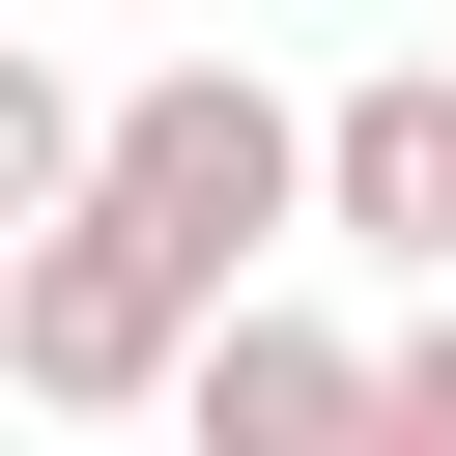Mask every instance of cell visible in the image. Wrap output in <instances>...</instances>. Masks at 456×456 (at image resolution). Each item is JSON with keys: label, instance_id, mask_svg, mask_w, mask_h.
I'll return each instance as SVG.
<instances>
[{"label": "cell", "instance_id": "6da1fadb", "mask_svg": "<svg viewBox=\"0 0 456 456\" xmlns=\"http://www.w3.org/2000/svg\"><path fill=\"white\" fill-rule=\"evenodd\" d=\"M86 200L171 256V285H256L285 228H314V114L256 86V57H171V86H86Z\"/></svg>", "mask_w": 456, "mask_h": 456}, {"label": "cell", "instance_id": "7a4b0ae2", "mask_svg": "<svg viewBox=\"0 0 456 456\" xmlns=\"http://www.w3.org/2000/svg\"><path fill=\"white\" fill-rule=\"evenodd\" d=\"M171 342H200V285H171L114 200H28V228H0V399L142 428V399H171Z\"/></svg>", "mask_w": 456, "mask_h": 456}, {"label": "cell", "instance_id": "3957f363", "mask_svg": "<svg viewBox=\"0 0 456 456\" xmlns=\"http://www.w3.org/2000/svg\"><path fill=\"white\" fill-rule=\"evenodd\" d=\"M314 228H342V256H399V285H456V57H399V86H342V114H314Z\"/></svg>", "mask_w": 456, "mask_h": 456}, {"label": "cell", "instance_id": "277c9868", "mask_svg": "<svg viewBox=\"0 0 456 456\" xmlns=\"http://www.w3.org/2000/svg\"><path fill=\"white\" fill-rule=\"evenodd\" d=\"M171 399H200V428H256V456H314V428H370V342H342V314H256V285H200Z\"/></svg>", "mask_w": 456, "mask_h": 456}, {"label": "cell", "instance_id": "5b68a950", "mask_svg": "<svg viewBox=\"0 0 456 456\" xmlns=\"http://www.w3.org/2000/svg\"><path fill=\"white\" fill-rule=\"evenodd\" d=\"M28 200H86V86H57V57L0 28V228H28Z\"/></svg>", "mask_w": 456, "mask_h": 456}, {"label": "cell", "instance_id": "8992f818", "mask_svg": "<svg viewBox=\"0 0 456 456\" xmlns=\"http://www.w3.org/2000/svg\"><path fill=\"white\" fill-rule=\"evenodd\" d=\"M370 428H428V456H456V285H428V314L370 342Z\"/></svg>", "mask_w": 456, "mask_h": 456}]
</instances>
